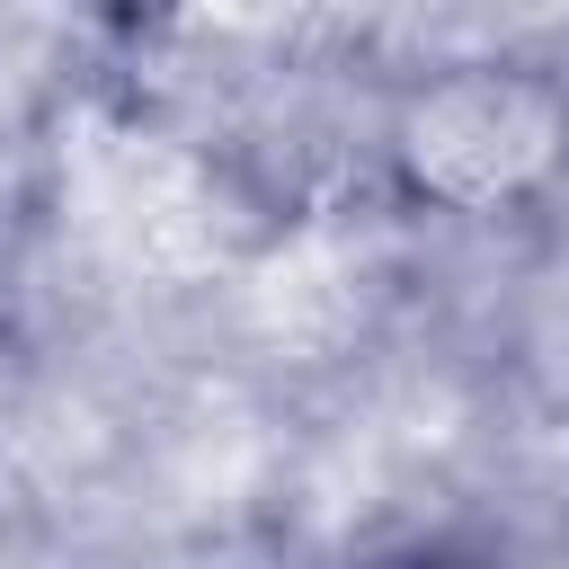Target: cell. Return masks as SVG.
Returning a JSON list of instances; mask_svg holds the SVG:
<instances>
[{
  "mask_svg": "<svg viewBox=\"0 0 569 569\" xmlns=\"http://www.w3.org/2000/svg\"><path fill=\"white\" fill-rule=\"evenodd\" d=\"M373 169L409 213L525 222L569 187V71L533 53H453L400 71L373 124Z\"/></svg>",
  "mask_w": 569,
  "mask_h": 569,
  "instance_id": "1",
  "label": "cell"
},
{
  "mask_svg": "<svg viewBox=\"0 0 569 569\" xmlns=\"http://www.w3.org/2000/svg\"><path fill=\"white\" fill-rule=\"evenodd\" d=\"M391 569H516V560L489 551V542H427V551H409V560H391Z\"/></svg>",
  "mask_w": 569,
  "mask_h": 569,
  "instance_id": "2",
  "label": "cell"
}]
</instances>
